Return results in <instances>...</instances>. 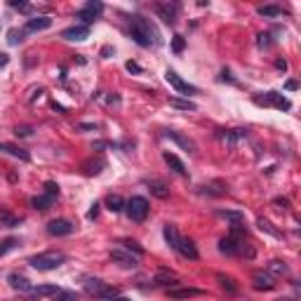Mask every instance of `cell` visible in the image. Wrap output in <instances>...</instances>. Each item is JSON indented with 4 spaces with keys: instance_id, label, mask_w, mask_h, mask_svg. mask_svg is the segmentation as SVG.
<instances>
[{
    "instance_id": "obj_1",
    "label": "cell",
    "mask_w": 301,
    "mask_h": 301,
    "mask_svg": "<svg viewBox=\"0 0 301 301\" xmlns=\"http://www.w3.org/2000/svg\"><path fill=\"white\" fill-rule=\"evenodd\" d=\"M129 35L137 45L141 47H150V45H158L160 43V35H158V28L148 22L146 17H132L129 19Z\"/></svg>"
},
{
    "instance_id": "obj_2",
    "label": "cell",
    "mask_w": 301,
    "mask_h": 301,
    "mask_svg": "<svg viewBox=\"0 0 301 301\" xmlns=\"http://www.w3.org/2000/svg\"><path fill=\"white\" fill-rule=\"evenodd\" d=\"M66 261V254L64 252H57V250H50V252H40V254H33L28 259V264L38 271H54L59 268L62 264Z\"/></svg>"
},
{
    "instance_id": "obj_3",
    "label": "cell",
    "mask_w": 301,
    "mask_h": 301,
    "mask_svg": "<svg viewBox=\"0 0 301 301\" xmlns=\"http://www.w3.org/2000/svg\"><path fill=\"white\" fill-rule=\"evenodd\" d=\"M83 287H85V292H87L89 296H97V299H113V296H118L116 287H111L108 283H104V280H99V278L85 280Z\"/></svg>"
},
{
    "instance_id": "obj_4",
    "label": "cell",
    "mask_w": 301,
    "mask_h": 301,
    "mask_svg": "<svg viewBox=\"0 0 301 301\" xmlns=\"http://www.w3.org/2000/svg\"><path fill=\"white\" fill-rule=\"evenodd\" d=\"M125 210H127V217L132 219V221H144L146 217H148L150 207H148V200L146 198H141V195H134V198H129L127 202H125Z\"/></svg>"
},
{
    "instance_id": "obj_5",
    "label": "cell",
    "mask_w": 301,
    "mask_h": 301,
    "mask_svg": "<svg viewBox=\"0 0 301 301\" xmlns=\"http://www.w3.org/2000/svg\"><path fill=\"white\" fill-rule=\"evenodd\" d=\"M254 104H259V106H275L280 111H290L292 108V104L280 92H266L264 97H254Z\"/></svg>"
},
{
    "instance_id": "obj_6",
    "label": "cell",
    "mask_w": 301,
    "mask_h": 301,
    "mask_svg": "<svg viewBox=\"0 0 301 301\" xmlns=\"http://www.w3.org/2000/svg\"><path fill=\"white\" fill-rule=\"evenodd\" d=\"M111 261L118 264L120 268H137V266H139V257H134L132 252L123 250V247L111 250Z\"/></svg>"
},
{
    "instance_id": "obj_7",
    "label": "cell",
    "mask_w": 301,
    "mask_h": 301,
    "mask_svg": "<svg viewBox=\"0 0 301 301\" xmlns=\"http://www.w3.org/2000/svg\"><path fill=\"white\" fill-rule=\"evenodd\" d=\"M101 12H104V5H101V3H97V0H89V3H85L83 10H78V14H76V17L83 22V26H87V24H92L97 17H99Z\"/></svg>"
},
{
    "instance_id": "obj_8",
    "label": "cell",
    "mask_w": 301,
    "mask_h": 301,
    "mask_svg": "<svg viewBox=\"0 0 301 301\" xmlns=\"http://www.w3.org/2000/svg\"><path fill=\"white\" fill-rule=\"evenodd\" d=\"M165 78H167V83L172 85L174 89H177L179 95H195V92H198V89H195L193 85H189L184 78H181V76H179L177 71H172V68H167V73H165Z\"/></svg>"
},
{
    "instance_id": "obj_9",
    "label": "cell",
    "mask_w": 301,
    "mask_h": 301,
    "mask_svg": "<svg viewBox=\"0 0 301 301\" xmlns=\"http://www.w3.org/2000/svg\"><path fill=\"white\" fill-rule=\"evenodd\" d=\"M50 26H52V19L50 17H33V19H28V22L24 24L22 35L40 33V31H45V28H50Z\"/></svg>"
},
{
    "instance_id": "obj_10",
    "label": "cell",
    "mask_w": 301,
    "mask_h": 301,
    "mask_svg": "<svg viewBox=\"0 0 301 301\" xmlns=\"http://www.w3.org/2000/svg\"><path fill=\"white\" fill-rule=\"evenodd\" d=\"M252 283H254V290L259 292H271L275 287V278L268 271H257L252 275Z\"/></svg>"
},
{
    "instance_id": "obj_11",
    "label": "cell",
    "mask_w": 301,
    "mask_h": 301,
    "mask_svg": "<svg viewBox=\"0 0 301 301\" xmlns=\"http://www.w3.org/2000/svg\"><path fill=\"white\" fill-rule=\"evenodd\" d=\"M47 233L54 235V238H64V235L73 233V223L68 219H54V221L47 223Z\"/></svg>"
},
{
    "instance_id": "obj_12",
    "label": "cell",
    "mask_w": 301,
    "mask_h": 301,
    "mask_svg": "<svg viewBox=\"0 0 301 301\" xmlns=\"http://www.w3.org/2000/svg\"><path fill=\"white\" fill-rule=\"evenodd\" d=\"M217 139L233 148L240 139H247V129H229V132H226V129H221V132H217Z\"/></svg>"
},
{
    "instance_id": "obj_13",
    "label": "cell",
    "mask_w": 301,
    "mask_h": 301,
    "mask_svg": "<svg viewBox=\"0 0 301 301\" xmlns=\"http://www.w3.org/2000/svg\"><path fill=\"white\" fill-rule=\"evenodd\" d=\"M156 12L162 17V22H165V24H174V22H177L179 5H174V3H158Z\"/></svg>"
},
{
    "instance_id": "obj_14",
    "label": "cell",
    "mask_w": 301,
    "mask_h": 301,
    "mask_svg": "<svg viewBox=\"0 0 301 301\" xmlns=\"http://www.w3.org/2000/svg\"><path fill=\"white\" fill-rule=\"evenodd\" d=\"M62 38L64 40H71V43H80V40H85V38H89V28L87 26H71V28H66L62 33Z\"/></svg>"
},
{
    "instance_id": "obj_15",
    "label": "cell",
    "mask_w": 301,
    "mask_h": 301,
    "mask_svg": "<svg viewBox=\"0 0 301 301\" xmlns=\"http://www.w3.org/2000/svg\"><path fill=\"white\" fill-rule=\"evenodd\" d=\"M7 280H10V287H12V290H17V292H33V285L28 283L24 275L10 273V275H7Z\"/></svg>"
},
{
    "instance_id": "obj_16",
    "label": "cell",
    "mask_w": 301,
    "mask_h": 301,
    "mask_svg": "<svg viewBox=\"0 0 301 301\" xmlns=\"http://www.w3.org/2000/svg\"><path fill=\"white\" fill-rule=\"evenodd\" d=\"M153 285H156V287H174V285H179V278L174 273L160 271V273L153 275Z\"/></svg>"
},
{
    "instance_id": "obj_17",
    "label": "cell",
    "mask_w": 301,
    "mask_h": 301,
    "mask_svg": "<svg viewBox=\"0 0 301 301\" xmlns=\"http://www.w3.org/2000/svg\"><path fill=\"white\" fill-rule=\"evenodd\" d=\"M177 252L181 254V257H186V259H198V250H195V242H193V240H189V238H181V240H179Z\"/></svg>"
},
{
    "instance_id": "obj_18",
    "label": "cell",
    "mask_w": 301,
    "mask_h": 301,
    "mask_svg": "<svg viewBox=\"0 0 301 301\" xmlns=\"http://www.w3.org/2000/svg\"><path fill=\"white\" fill-rule=\"evenodd\" d=\"M162 235H165V240H167V245L172 247V250H177V247H179V240H181V235H179L177 226H174V223H165V229H162Z\"/></svg>"
},
{
    "instance_id": "obj_19",
    "label": "cell",
    "mask_w": 301,
    "mask_h": 301,
    "mask_svg": "<svg viewBox=\"0 0 301 301\" xmlns=\"http://www.w3.org/2000/svg\"><path fill=\"white\" fill-rule=\"evenodd\" d=\"M162 158H165V162H167V165H170V170H174V172H177V174H181V177H186V174H189V170H186V165H184V162H181V160H179V158L174 156V153H170V150H167V153H165V156H162Z\"/></svg>"
},
{
    "instance_id": "obj_20",
    "label": "cell",
    "mask_w": 301,
    "mask_h": 301,
    "mask_svg": "<svg viewBox=\"0 0 301 301\" xmlns=\"http://www.w3.org/2000/svg\"><path fill=\"white\" fill-rule=\"evenodd\" d=\"M268 273L273 275V278H283V275L290 273V266H287V261H283V259H273V261L268 264Z\"/></svg>"
},
{
    "instance_id": "obj_21",
    "label": "cell",
    "mask_w": 301,
    "mask_h": 301,
    "mask_svg": "<svg viewBox=\"0 0 301 301\" xmlns=\"http://www.w3.org/2000/svg\"><path fill=\"white\" fill-rule=\"evenodd\" d=\"M146 184H148V191H150V193L156 195V198H160V200H165V198L170 195V189L162 184V181H158V179H150V181H146Z\"/></svg>"
},
{
    "instance_id": "obj_22",
    "label": "cell",
    "mask_w": 301,
    "mask_h": 301,
    "mask_svg": "<svg viewBox=\"0 0 301 301\" xmlns=\"http://www.w3.org/2000/svg\"><path fill=\"white\" fill-rule=\"evenodd\" d=\"M165 137H170L172 141H177V144L181 146V148H186L189 153H195V144L191 139H186V137H181L179 132H172V129H167V132H165Z\"/></svg>"
},
{
    "instance_id": "obj_23",
    "label": "cell",
    "mask_w": 301,
    "mask_h": 301,
    "mask_svg": "<svg viewBox=\"0 0 301 301\" xmlns=\"http://www.w3.org/2000/svg\"><path fill=\"white\" fill-rule=\"evenodd\" d=\"M193 296H202V292L200 290H193V287H186V290H172V292H170V299H177V301L193 299Z\"/></svg>"
},
{
    "instance_id": "obj_24",
    "label": "cell",
    "mask_w": 301,
    "mask_h": 301,
    "mask_svg": "<svg viewBox=\"0 0 301 301\" xmlns=\"http://www.w3.org/2000/svg\"><path fill=\"white\" fill-rule=\"evenodd\" d=\"M31 205L35 207V210H50L52 205H54V198H50V195H45V193H40V195H35V198H31Z\"/></svg>"
},
{
    "instance_id": "obj_25",
    "label": "cell",
    "mask_w": 301,
    "mask_h": 301,
    "mask_svg": "<svg viewBox=\"0 0 301 301\" xmlns=\"http://www.w3.org/2000/svg\"><path fill=\"white\" fill-rule=\"evenodd\" d=\"M217 214L221 219H229L231 226H235V223H245V214H242V212H233V210H219Z\"/></svg>"
},
{
    "instance_id": "obj_26",
    "label": "cell",
    "mask_w": 301,
    "mask_h": 301,
    "mask_svg": "<svg viewBox=\"0 0 301 301\" xmlns=\"http://www.w3.org/2000/svg\"><path fill=\"white\" fill-rule=\"evenodd\" d=\"M59 287L57 285H38V287H33V294L35 296H57L59 294Z\"/></svg>"
},
{
    "instance_id": "obj_27",
    "label": "cell",
    "mask_w": 301,
    "mask_h": 301,
    "mask_svg": "<svg viewBox=\"0 0 301 301\" xmlns=\"http://www.w3.org/2000/svg\"><path fill=\"white\" fill-rule=\"evenodd\" d=\"M217 280H219V285H221L223 290L229 292V294H235V292H238V285H235V280L231 278V275L219 273V275H217Z\"/></svg>"
},
{
    "instance_id": "obj_28",
    "label": "cell",
    "mask_w": 301,
    "mask_h": 301,
    "mask_svg": "<svg viewBox=\"0 0 301 301\" xmlns=\"http://www.w3.org/2000/svg\"><path fill=\"white\" fill-rule=\"evenodd\" d=\"M0 150H5V153H10V156L19 158V160H28V153L24 148H19V146H12V144H0Z\"/></svg>"
},
{
    "instance_id": "obj_29",
    "label": "cell",
    "mask_w": 301,
    "mask_h": 301,
    "mask_svg": "<svg viewBox=\"0 0 301 301\" xmlns=\"http://www.w3.org/2000/svg\"><path fill=\"white\" fill-rule=\"evenodd\" d=\"M106 207L111 210V212H123V210H125V200L120 198V195H108V198H106Z\"/></svg>"
},
{
    "instance_id": "obj_30",
    "label": "cell",
    "mask_w": 301,
    "mask_h": 301,
    "mask_svg": "<svg viewBox=\"0 0 301 301\" xmlns=\"http://www.w3.org/2000/svg\"><path fill=\"white\" fill-rule=\"evenodd\" d=\"M170 106H174V108H181V111H195V104L193 101H189V99H170Z\"/></svg>"
},
{
    "instance_id": "obj_31",
    "label": "cell",
    "mask_w": 301,
    "mask_h": 301,
    "mask_svg": "<svg viewBox=\"0 0 301 301\" xmlns=\"http://www.w3.org/2000/svg\"><path fill=\"white\" fill-rule=\"evenodd\" d=\"M257 223H259V229H261V231H266V233H271L273 238H283V233H280L278 229H273V223L268 221V219H259Z\"/></svg>"
},
{
    "instance_id": "obj_32",
    "label": "cell",
    "mask_w": 301,
    "mask_h": 301,
    "mask_svg": "<svg viewBox=\"0 0 301 301\" xmlns=\"http://www.w3.org/2000/svg\"><path fill=\"white\" fill-rule=\"evenodd\" d=\"M120 245H123V250L134 252V257H141V254H144V247H139V242H134V240H123Z\"/></svg>"
},
{
    "instance_id": "obj_33",
    "label": "cell",
    "mask_w": 301,
    "mask_h": 301,
    "mask_svg": "<svg viewBox=\"0 0 301 301\" xmlns=\"http://www.w3.org/2000/svg\"><path fill=\"white\" fill-rule=\"evenodd\" d=\"M259 14H261V17H280L283 10H280L278 5H266V7H259Z\"/></svg>"
},
{
    "instance_id": "obj_34",
    "label": "cell",
    "mask_w": 301,
    "mask_h": 301,
    "mask_svg": "<svg viewBox=\"0 0 301 301\" xmlns=\"http://www.w3.org/2000/svg\"><path fill=\"white\" fill-rule=\"evenodd\" d=\"M14 247H17V240H14V238L3 240V242H0V257H3V254H7V252H12Z\"/></svg>"
},
{
    "instance_id": "obj_35",
    "label": "cell",
    "mask_w": 301,
    "mask_h": 301,
    "mask_svg": "<svg viewBox=\"0 0 301 301\" xmlns=\"http://www.w3.org/2000/svg\"><path fill=\"white\" fill-rule=\"evenodd\" d=\"M45 195H50V198H57L59 195V186L54 181H45Z\"/></svg>"
},
{
    "instance_id": "obj_36",
    "label": "cell",
    "mask_w": 301,
    "mask_h": 301,
    "mask_svg": "<svg viewBox=\"0 0 301 301\" xmlns=\"http://www.w3.org/2000/svg\"><path fill=\"white\" fill-rule=\"evenodd\" d=\"M184 47H186V40L181 38V35H174L172 38V50L174 52H184Z\"/></svg>"
},
{
    "instance_id": "obj_37",
    "label": "cell",
    "mask_w": 301,
    "mask_h": 301,
    "mask_svg": "<svg viewBox=\"0 0 301 301\" xmlns=\"http://www.w3.org/2000/svg\"><path fill=\"white\" fill-rule=\"evenodd\" d=\"M54 301H78V296L73 294V292H59V294L54 296Z\"/></svg>"
},
{
    "instance_id": "obj_38",
    "label": "cell",
    "mask_w": 301,
    "mask_h": 301,
    "mask_svg": "<svg viewBox=\"0 0 301 301\" xmlns=\"http://www.w3.org/2000/svg\"><path fill=\"white\" fill-rule=\"evenodd\" d=\"M271 45H273V43H271V35H268V33L259 35V47H271Z\"/></svg>"
},
{
    "instance_id": "obj_39",
    "label": "cell",
    "mask_w": 301,
    "mask_h": 301,
    "mask_svg": "<svg viewBox=\"0 0 301 301\" xmlns=\"http://www.w3.org/2000/svg\"><path fill=\"white\" fill-rule=\"evenodd\" d=\"M273 205H278L280 210H287V207H290V200H287V198H275Z\"/></svg>"
},
{
    "instance_id": "obj_40",
    "label": "cell",
    "mask_w": 301,
    "mask_h": 301,
    "mask_svg": "<svg viewBox=\"0 0 301 301\" xmlns=\"http://www.w3.org/2000/svg\"><path fill=\"white\" fill-rule=\"evenodd\" d=\"M22 43V33H17V31H10V45H17Z\"/></svg>"
},
{
    "instance_id": "obj_41",
    "label": "cell",
    "mask_w": 301,
    "mask_h": 301,
    "mask_svg": "<svg viewBox=\"0 0 301 301\" xmlns=\"http://www.w3.org/2000/svg\"><path fill=\"white\" fill-rule=\"evenodd\" d=\"M125 66H127V71H129V73H141V66H139V64L127 62V64H125Z\"/></svg>"
},
{
    "instance_id": "obj_42",
    "label": "cell",
    "mask_w": 301,
    "mask_h": 301,
    "mask_svg": "<svg viewBox=\"0 0 301 301\" xmlns=\"http://www.w3.org/2000/svg\"><path fill=\"white\" fill-rule=\"evenodd\" d=\"M12 7H17V10H22V12L31 10V5H26V3H17V0H12Z\"/></svg>"
},
{
    "instance_id": "obj_43",
    "label": "cell",
    "mask_w": 301,
    "mask_h": 301,
    "mask_svg": "<svg viewBox=\"0 0 301 301\" xmlns=\"http://www.w3.org/2000/svg\"><path fill=\"white\" fill-rule=\"evenodd\" d=\"M17 134H19V137H31V134H33V129H31V127H17Z\"/></svg>"
},
{
    "instance_id": "obj_44",
    "label": "cell",
    "mask_w": 301,
    "mask_h": 301,
    "mask_svg": "<svg viewBox=\"0 0 301 301\" xmlns=\"http://www.w3.org/2000/svg\"><path fill=\"white\" fill-rule=\"evenodd\" d=\"M275 68H280V71H285V68H287V62H285V59H278V62H275Z\"/></svg>"
},
{
    "instance_id": "obj_45",
    "label": "cell",
    "mask_w": 301,
    "mask_h": 301,
    "mask_svg": "<svg viewBox=\"0 0 301 301\" xmlns=\"http://www.w3.org/2000/svg\"><path fill=\"white\" fill-rule=\"evenodd\" d=\"M7 62H10V57H7V54H0V68L5 66V64H7Z\"/></svg>"
},
{
    "instance_id": "obj_46",
    "label": "cell",
    "mask_w": 301,
    "mask_h": 301,
    "mask_svg": "<svg viewBox=\"0 0 301 301\" xmlns=\"http://www.w3.org/2000/svg\"><path fill=\"white\" fill-rule=\"evenodd\" d=\"M97 212H99V210H97V205H95L92 210H89V214H87V217H89V219H95V217H97Z\"/></svg>"
},
{
    "instance_id": "obj_47",
    "label": "cell",
    "mask_w": 301,
    "mask_h": 301,
    "mask_svg": "<svg viewBox=\"0 0 301 301\" xmlns=\"http://www.w3.org/2000/svg\"><path fill=\"white\" fill-rule=\"evenodd\" d=\"M285 87H287V89H296V83H294V80H290V83L285 85Z\"/></svg>"
},
{
    "instance_id": "obj_48",
    "label": "cell",
    "mask_w": 301,
    "mask_h": 301,
    "mask_svg": "<svg viewBox=\"0 0 301 301\" xmlns=\"http://www.w3.org/2000/svg\"><path fill=\"white\" fill-rule=\"evenodd\" d=\"M106 301H129V299H125V296H113V299H106Z\"/></svg>"
}]
</instances>
